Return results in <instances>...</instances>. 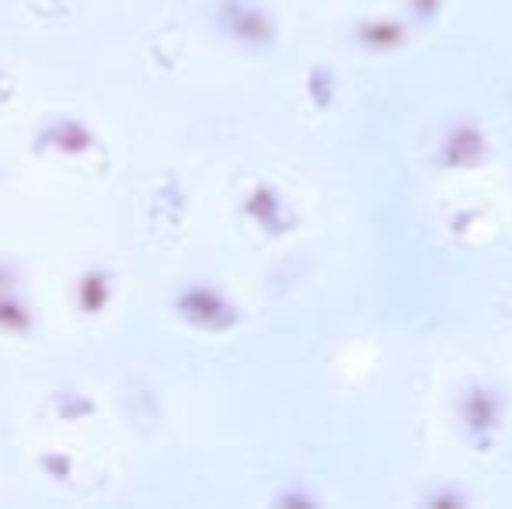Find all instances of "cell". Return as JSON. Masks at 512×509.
<instances>
[{
	"label": "cell",
	"instance_id": "3",
	"mask_svg": "<svg viewBox=\"0 0 512 509\" xmlns=\"http://www.w3.org/2000/svg\"><path fill=\"white\" fill-rule=\"evenodd\" d=\"M35 325L32 307L18 297L14 290H0V332L7 335H28Z\"/></svg>",
	"mask_w": 512,
	"mask_h": 509
},
{
	"label": "cell",
	"instance_id": "4",
	"mask_svg": "<svg viewBox=\"0 0 512 509\" xmlns=\"http://www.w3.org/2000/svg\"><path fill=\"white\" fill-rule=\"evenodd\" d=\"M70 394H60V398H56V408H60V415L63 419H81V415H91L95 412V405H91V398L88 394H77V401H67Z\"/></svg>",
	"mask_w": 512,
	"mask_h": 509
},
{
	"label": "cell",
	"instance_id": "2",
	"mask_svg": "<svg viewBox=\"0 0 512 509\" xmlns=\"http://www.w3.org/2000/svg\"><path fill=\"white\" fill-rule=\"evenodd\" d=\"M108 300H112V272L88 269L81 279H77V307H81L84 314L105 311Z\"/></svg>",
	"mask_w": 512,
	"mask_h": 509
},
{
	"label": "cell",
	"instance_id": "5",
	"mask_svg": "<svg viewBox=\"0 0 512 509\" xmlns=\"http://www.w3.org/2000/svg\"><path fill=\"white\" fill-rule=\"evenodd\" d=\"M42 468H46L49 475L60 478V482L70 475V461H67V457H63V454H46V457H42Z\"/></svg>",
	"mask_w": 512,
	"mask_h": 509
},
{
	"label": "cell",
	"instance_id": "1",
	"mask_svg": "<svg viewBox=\"0 0 512 509\" xmlns=\"http://www.w3.org/2000/svg\"><path fill=\"white\" fill-rule=\"evenodd\" d=\"M39 150H60V154H88L95 147V133L81 123V119H70V116H56L42 126L39 133Z\"/></svg>",
	"mask_w": 512,
	"mask_h": 509
}]
</instances>
